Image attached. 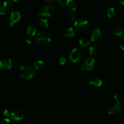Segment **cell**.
<instances>
[{
  "mask_svg": "<svg viewBox=\"0 0 124 124\" xmlns=\"http://www.w3.org/2000/svg\"><path fill=\"white\" fill-rule=\"evenodd\" d=\"M1 115L4 117H8V116H10V113L9 110L7 109H3L1 111Z\"/></svg>",
  "mask_w": 124,
  "mask_h": 124,
  "instance_id": "25",
  "label": "cell"
},
{
  "mask_svg": "<svg viewBox=\"0 0 124 124\" xmlns=\"http://www.w3.org/2000/svg\"><path fill=\"white\" fill-rule=\"evenodd\" d=\"M83 53L79 48H75L72 50L70 54V59L73 62H78L82 59Z\"/></svg>",
  "mask_w": 124,
  "mask_h": 124,
  "instance_id": "7",
  "label": "cell"
},
{
  "mask_svg": "<svg viewBox=\"0 0 124 124\" xmlns=\"http://www.w3.org/2000/svg\"><path fill=\"white\" fill-rule=\"evenodd\" d=\"M88 52H89L90 55L91 56H96L98 53V49L93 46H90L88 48Z\"/></svg>",
  "mask_w": 124,
  "mask_h": 124,
  "instance_id": "23",
  "label": "cell"
},
{
  "mask_svg": "<svg viewBox=\"0 0 124 124\" xmlns=\"http://www.w3.org/2000/svg\"><path fill=\"white\" fill-rule=\"evenodd\" d=\"M114 102L108 110V113L110 115H116L121 113L123 110V105L119 101L118 95L115 94L113 97Z\"/></svg>",
  "mask_w": 124,
  "mask_h": 124,
  "instance_id": "1",
  "label": "cell"
},
{
  "mask_svg": "<svg viewBox=\"0 0 124 124\" xmlns=\"http://www.w3.org/2000/svg\"><path fill=\"white\" fill-rule=\"evenodd\" d=\"M122 101H123L124 102V96L123 97V98H122Z\"/></svg>",
  "mask_w": 124,
  "mask_h": 124,
  "instance_id": "33",
  "label": "cell"
},
{
  "mask_svg": "<svg viewBox=\"0 0 124 124\" xmlns=\"http://www.w3.org/2000/svg\"><path fill=\"white\" fill-rule=\"evenodd\" d=\"M117 15V12H116V10L113 7H110L108 8L107 11V16L110 19H115Z\"/></svg>",
  "mask_w": 124,
  "mask_h": 124,
  "instance_id": "16",
  "label": "cell"
},
{
  "mask_svg": "<svg viewBox=\"0 0 124 124\" xmlns=\"http://www.w3.org/2000/svg\"><path fill=\"white\" fill-rule=\"evenodd\" d=\"M35 41V39L33 37L30 36V37L26 39V42L28 44H32L34 43V42Z\"/></svg>",
  "mask_w": 124,
  "mask_h": 124,
  "instance_id": "27",
  "label": "cell"
},
{
  "mask_svg": "<svg viewBox=\"0 0 124 124\" xmlns=\"http://www.w3.org/2000/svg\"><path fill=\"white\" fill-rule=\"evenodd\" d=\"M66 17L69 21L70 22H75L77 19V15L75 13H73L72 12H67L66 14Z\"/></svg>",
  "mask_w": 124,
  "mask_h": 124,
  "instance_id": "18",
  "label": "cell"
},
{
  "mask_svg": "<svg viewBox=\"0 0 124 124\" xmlns=\"http://www.w3.org/2000/svg\"><path fill=\"white\" fill-rule=\"evenodd\" d=\"M119 1L120 2H121L122 5H124V0H119Z\"/></svg>",
  "mask_w": 124,
  "mask_h": 124,
  "instance_id": "31",
  "label": "cell"
},
{
  "mask_svg": "<svg viewBox=\"0 0 124 124\" xmlns=\"http://www.w3.org/2000/svg\"><path fill=\"white\" fill-rule=\"evenodd\" d=\"M63 35L66 38H72L75 36V31L73 28L69 27L64 29L63 31Z\"/></svg>",
  "mask_w": 124,
  "mask_h": 124,
  "instance_id": "15",
  "label": "cell"
},
{
  "mask_svg": "<svg viewBox=\"0 0 124 124\" xmlns=\"http://www.w3.org/2000/svg\"><path fill=\"white\" fill-rule=\"evenodd\" d=\"M56 13L55 7L53 5H46L42 8V10L38 14V16L41 17H52Z\"/></svg>",
  "mask_w": 124,
  "mask_h": 124,
  "instance_id": "3",
  "label": "cell"
},
{
  "mask_svg": "<svg viewBox=\"0 0 124 124\" xmlns=\"http://www.w3.org/2000/svg\"><path fill=\"white\" fill-rule=\"evenodd\" d=\"M65 6L70 12H74L77 8V4L75 0H67L65 1Z\"/></svg>",
  "mask_w": 124,
  "mask_h": 124,
  "instance_id": "14",
  "label": "cell"
},
{
  "mask_svg": "<svg viewBox=\"0 0 124 124\" xmlns=\"http://www.w3.org/2000/svg\"><path fill=\"white\" fill-rule=\"evenodd\" d=\"M19 73L23 79L25 80H30L34 77L35 71L30 65H23L19 69Z\"/></svg>",
  "mask_w": 124,
  "mask_h": 124,
  "instance_id": "2",
  "label": "cell"
},
{
  "mask_svg": "<svg viewBox=\"0 0 124 124\" xmlns=\"http://www.w3.org/2000/svg\"><path fill=\"white\" fill-rule=\"evenodd\" d=\"M0 124H11V121L9 119L4 118L1 121Z\"/></svg>",
  "mask_w": 124,
  "mask_h": 124,
  "instance_id": "28",
  "label": "cell"
},
{
  "mask_svg": "<svg viewBox=\"0 0 124 124\" xmlns=\"http://www.w3.org/2000/svg\"><path fill=\"white\" fill-rule=\"evenodd\" d=\"M10 117L15 122L21 121L24 119V114L21 110H15L10 113Z\"/></svg>",
  "mask_w": 124,
  "mask_h": 124,
  "instance_id": "10",
  "label": "cell"
},
{
  "mask_svg": "<svg viewBox=\"0 0 124 124\" xmlns=\"http://www.w3.org/2000/svg\"><path fill=\"white\" fill-rule=\"evenodd\" d=\"M27 33L30 36L33 37L36 35V29L34 27L30 25L27 28Z\"/></svg>",
  "mask_w": 124,
  "mask_h": 124,
  "instance_id": "19",
  "label": "cell"
},
{
  "mask_svg": "<svg viewBox=\"0 0 124 124\" xmlns=\"http://www.w3.org/2000/svg\"><path fill=\"white\" fill-rule=\"evenodd\" d=\"M123 70H124V66H123Z\"/></svg>",
  "mask_w": 124,
  "mask_h": 124,
  "instance_id": "34",
  "label": "cell"
},
{
  "mask_svg": "<svg viewBox=\"0 0 124 124\" xmlns=\"http://www.w3.org/2000/svg\"><path fill=\"white\" fill-rule=\"evenodd\" d=\"M102 38V31L98 28L94 29L91 34V41L92 42H98Z\"/></svg>",
  "mask_w": 124,
  "mask_h": 124,
  "instance_id": "13",
  "label": "cell"
},
{
  "mask_svg": "<svg viewBox=\"0 0 124 124\" xmlns=\"http://www.w3.org/2000/svg\"><path fill=\"white\" fill-rule=\"evenodd\" d=\"M21 17L22 14L20 11L15 10L13 12H11L10 16V23H9V26L10 27H12L15 24H16V23H17L20 21V19H21Z\"/></svg>",
  "mask_w": 124,
  "mask_h": 124,
  "instance_id": "9",
  "label": "cell"
},
{
  "mask_svg": "<svg viewBox=\"0 0 124 124\" xmlns=\"http://www.w3.org/2000/svg\"><path fill=\"white\" fill-rule=\"evenodd\" d=\"M88 21L86 19H78L74 22V27L78 31H84L88 27Z\"/></svg>",
  "mask_w": 124,
  "mask_h": 124,
  "instance_id": "8",
  "label": "cell"
},
{
  "mask_svg": "<svg viewBox=\"0 0 124 124\" xmlns=\"http://www.w3.org/2000/svg\"><path fill=\"white\" fill-rule=\"evenodd\" d=\"M12 67V61L8 58H4L0 60V69L10 70Z\"/></svg>",
  "mask_w": 124,
  "mask_h": 124,
  "instance_id": "12",
  "label": "cell"
},
{
  "mask_svg": "<svg viewBox=\"0 0 124 124\" xmlns=\"http://www.w3.org/2000/svg\"><path fill=\"white\" fill-rule=\"evenodd\" d=\"M13 4L9 1L0 2V14L1 15H7L11 13L13 10Z\"/></svg>",
  "mask_w": 124,
  "mask_h": 124,
  "instance_id": "6",
  "label": "cell"
},
{
  "mask_svg": "<svg viewBox=\"0 0 124 124\" xmlns=\"http://www.w3.org/2000/svg\"><path fill=\"white\" fill-rule=\"evenodd\" d=\"M67 61V59L65 56L61 57L59 59V62L61 65H65L66 64Z\"/></svg>",
  "mask_w": 124,
  "mask_h": 124,
  "instance_id": "26",
  "label": "cell"
},
{
  "mask_svg": "<svg viewBox=\"0 0 124 124\" xmlns=\"http://www.w3.org/2000/svg\"><path fill=\"white\" fill-rule=\"evenodd\" d=\"M79 42V44L81 45V46H82V47H87V46L90 44V40L88 39V38H85V37H83V38H82L80 39Z\"/></svg>",
  "mask_w": 124,
  "mask_h": 124,
  "instance_id": "20",
  "label": "cell"
},
{
  "mask_svg": "<svg viewBox=\"0 0 124 124\" xmlns=\"http://www.w3.org/2000/svg\"></svg>",
  "mask_w": 124,
  "mask_h": 124,
  "instance_id": "35",
  "label": "cell"
},
{
  "mask_svg": "<svg viewBox=\"0 0 124 124\" xmlns=\"http://www.w3.org/2000/svg\"><path fill=\"white\" fill-rule=\"evenodd\" d=\"M96 61L93 58H88L84 61L81 66V69L83 71H90L95 67Z\"/></svg>",
  "mask_w": 124,
  "mask_h": 124,
  "instance_id": "5",
  "label": "cell"
},
{
  "mask_svg": "<svg viewBox=\"0 0 124 124\" xmlns=\"http://www.w3.org/2000/svg\"><path fill=\"white\" fill-rule=\"evenodd\" d=\"M39 25L43 29H47L48 27V21L46 18H41L39 21Z\"/></svg>",
  "mask_w": 124,
  "mask_h": 124,
  "instance_id": "21",
  "label": "cell"
},
{
  "mask_svg": "<svg viewBox=\"0 0 124 124\" xmlns=\"http://www.w3.org/2000/svg\"><path fill=\"white\" fill-rule=\"evenodd\" d=\"M45 64L44 61L41 60H38L34 63V68L36 70H41L44 69Z\"/></svg>",
  "mask_w": 124,
  "mask_h": 124,
  "instance_id": "17",
  "label": "cell"
},
{
  "mask_svg": "<svg viewBox=\"0 0 124 124\" xmlns=\"http://www.w3.org/2000/svg\"><path fill=\"white\" fill-rule=\"evenodd\" d=\"M54 5L59 7H64L65 6V0H54Z\"/></svg>",
  "mask_w": 124,
  "mask_h": 124,
  "instance_id": "24",
  "label": "cell"
},
{
  "mask_svg": "<svg viewBox=\"0 0 124 124\" xmlns=\"http://www.w3.org/2000/svg\"><path fill=\"white\" fill-rule=\"evenodd\" d=\"M114 34L117 36H122L124 35V30L121 27H117L114 30Z\"/></svg>",
  "mask_w": 124,
  "mask_h": 124,
  "instance_id": "22",
  "label": "cell"
},
{
  "mask_svg": "<svg viewBox=\"0 0 124 124\" xmlns=\"http://www.w3.org/2000/svg\"><path fill=\"white\" fill-rule=\"evenodd\" d=\"M35 41L41 46H47L51 42V38L48 34L39 32L36 35Z\"/></svg>",
  "mask_w": 124,
  "mask_h": 124,
  "instance_id": "4",
  "label": "cell"
},
{
  "mask_svg": "<svg viewBox=\"0 0 124 124\" xmlns=\"http://www.w3.org/2000/svg\"><path fill=\"white\" fill-rule=\"evenodd\" d=\"M44 1L46 2H47V3H52V2H53L54 1V0H44Z\"/></svg>",
  "mask_w": 124,
  "mask_h": 124,
  "instance_id": "30",
  "label": "cell"
},
{
  "mask_svg": "<svg viewBox=\"0 0 124 124\" xmlns=\"http://www.w3.org/2000/svg\"><path fill=\"white\" fill-rule=\"evenodd\" d=\"M12 1H13V2H17V1H18V0H12Z\"/></svg>",
  "mask_w": 124,
  "mask_h": 124,
  "instance_id": "32",
  "label": "cell"
},
{
  "mask_svg": "<svg viewBox=\"0 0 124 124\" xmlns=\"http://www.w3.org/2000/svg\"><path fill=\"white\" fill-rule=\"evenodd\" d=\"M119 46L120 47L122 50H124V36L121 39V41H120V43H119Z\"/></svg>",
  "mask_w": 124,
  "mask_h": 124,
  "instance_id": "29",
  "label": "cell"
},
{
  "mask_svg": "<svg viewBox=\"0 0 124 124\" xmlns=\"http://www.w3.org/2000/svg\"><path fill=\"white\" fill-rule=\"evenodd\" d=\"M88 84L91 87L93 88H99L102 85V81L99 78L93 76L90 78L88 81Z\"/></svg>",
  "mask_w": 124,
  "mask_h": 124,
  "instance_id": "11",
  "label": "cell"
}]
</instances>
